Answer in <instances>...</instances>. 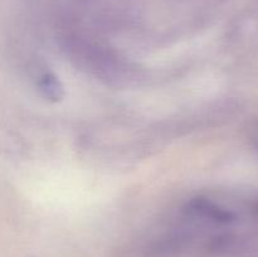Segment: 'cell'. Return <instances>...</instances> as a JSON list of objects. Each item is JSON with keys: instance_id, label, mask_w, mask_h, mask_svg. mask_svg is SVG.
Segmentation results:
<instances>
[{"instance_id": "cell-1", "label": "cell", "mask_w": 258, "mask_h": 257, "mask_svg": "<svg viewBox=\"0 0 258 257\" xmlns=\"http://www.w3.org/2000/svg\"><path fill=\"white\" fill-rule=\"evenodd\" d=\"M188 208L193 213L213 219V221L221 222V223H228L234 219L232 212L217 206L216 203L211 202L209 199L203 198V197H197V198L190 199L188 202Z\"/></svg>"}, {"instance_id": "cell-2", "label": "cell", "mask_w": 258, "mask_h": 257, "mask_svg": "<svg viewBox=\"0 0 258 257\" xmlns=\"http://www.w3.org/2000/svg\"><path fill=\"white\" fill-rule=\"evenodd\" d=\"M38 90L50 102H59L64 97V87L59 78L52 72H45L38 78Z\"/></svg>"}]
</instances>
